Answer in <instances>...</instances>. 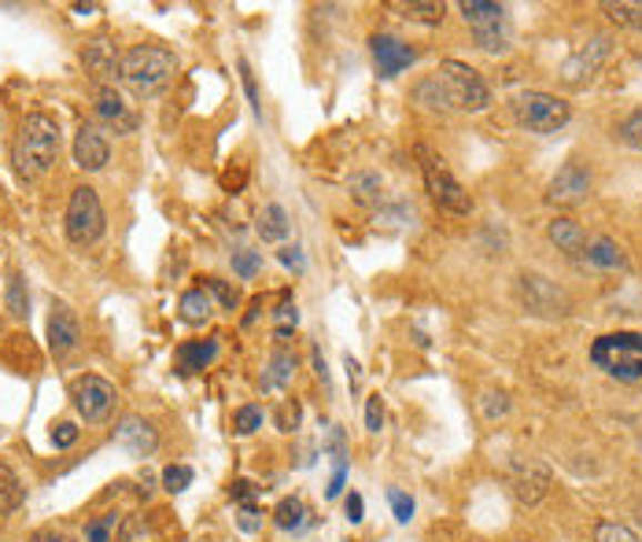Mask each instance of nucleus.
I'll list each match as a JSON object with an SVG mask.
<instances>
[{"mask_svg": "<svg viewBox=\"0 0 642 542\" xmlns=\"http://www.w3.org/2000/svg\"><path fill=\"white\" fill-rule=\"evenodd\" d=\"M60 144H63V133H60V122H56L52 114H44V111L27 114L19 126V137H16V152H11L16 170L27 181L44 178L56 167Z\"/></svg>", "mask_w": 642, "mask_h": 542, "instance_id": "obj_1", "label": "nucleus"}, {"mask_svg": "<svg viewBox=\"0 0 642 542\" xmlns=\"http://www.w3.org/2000/svg\"><path fill=\"white\" fill-rule=\"evenodd\" d=\"M421 89L435 92V103H440V108H454V111H484L491 103L488 82L480 78V71H473V67L462 60H443L440 71H435Z\"/></svg>", "mask_w": 642, "mask_h": 542, "instance_id": "obj_2", "label": "nucleus"}, {"mask_svg": "<svg viewBox=\"0 0 642 542\" xmlns=\"http://www.w3.org/2000/svg\"><path fill=\"white\" fill-rule=\"evenodd\" d=\"M174 74H178V56L163 49V44H133V49L122 56V67H119V78L137 97L163 92Z\"/></svg>", "mask_w": 642, "mask_h": 542, "instance_id": "obj_3", "label": "nucleus"}, {"mask_svg": "<svg viewBox=\"0 0 642 542\" xmlns=\"http://www.w3.org/2000/svg\"><path fill=\"white\" fill-rule=\"evenodd\" d=\"M591 362L616 380H642V332H605L591 343Z\"/></svg>", "mask_w": 642, "mask_h": 542, "instance_id": "obj_4", "label": "nucleus"}, {"mask_svg": "<svg viewBox=\"0 0 642 542\" xmlns=\"http://www.w3.org/2000/svg\"><path fill=\"white\" fill-rule=\"evenodd\" d=\"M418 159H421V178H425V189L432 200L451 214H473V200H469V192L462 189V181L447 170L443 155L432 152L429 144H418Z\"/></svg>", "mask_w": 642, "mask_h": 542, "instance_id": "obj_5", "label": "nucleus"}, {"mask_svg": "<svg viewBox=\"0 0 642 542\" xmlns=\"http://www.w3.org/2000/svg\"><path fill=\"white\" fill-rule=\"evenodd\" d=\"M462 16L484 52L510 49V22H506V8L502 4H495V0H462Z\"/></svg>", "mask_w": 642, "mask_h": 542, "instance_id": "obj_6", "label": "nucleus"}, {"mask_svg": "<svg viewBox=\"0 0 642 542\" xmlns=\"http://www.w3.org/2000/svg\"><path fill=\"white\" fill-rule=\"evenodd\" d=\"M104 237V207H100L97 189L89 184H78L71 192V203H67V240L78 248L97 244Z\"/></svg>", "mask_w": 642, "mask_h": 542, "instance_id": "obj_7", "label": "nucleus"}, {"mask_svg": "<svg viewBox=\"0 0 642 542\" xmlns=\"http://www.w3.org/2000/svg\"><path fill=\"white\" fill-rule=\"evenodd\" d=\"M513 111H518V122L529 126L532 133H558L561 126L572 119V108L565 100L550 97V92H518L513 97Z\"/></svg>", "mask_w": 642, "mask_h": 542, "instance_id": "obj_8", "label": "nucleus"}, {"mask_svg": "<svg viewBox=\"0 0 642 542\" xmlns=\"http://www.w3.org/2000/svg\"><path fill=\"white\" fill-rule=\"evenodd\" d=\"M518 299L532 314H543V318H565L569 314V295L550 281L543 273H521L518 277Z\"/></svg>", "mask_w": 642, "mask_h": 542, "instance_id": "obj_9", "label": "nucleus"}, {"mask_svg": "<svg viewBox=\"0 0 642 542\" xmlns=\"http://www.w3.org/2000/svg\"><path fill=\"white\" fill-rule=\"evenodd\" d=\"M610 52H613V38H610V33H594V38L583 44V49H576L565 63H561V82H565L569 89L588 86L591 78L599 74V67L610 60Z\"/></svg>", "mask_w": 642, "mask_h": 542, "instance_id": "obj_10", "label": "nucleus"}, {"mask_svg": "<svg viewBox=\"0 0 642 542\" xmlns=\"http://www.w3.org/2000/svg\"><path fill=\"white\" fill-rule=\"evenodd\" d=\"M71 395H74L78 413H82L89 424L104 421L108 413H111V406H114V388L108 384L104 377H97V373L78 377L74 388H71Z\"/></svg>", "mask_w": 642, "mask_h": 542, "instance_id": "obj_11", "label": "nucleus"}, {"mask_svg": "<svg viewBox=\"0 0 642 542\" xmlns=\"http://www.w3.org/2000/svg\"><path fill=\"white\" fill-rule=\"evenodd\" d=\"M108 159H111L108 133L93 122H82V130H78V137H74V163L89 170V174H97V170L108 167Z\"/></svg>", "mask_w": 642, "mask_h": 542, "instance_id": "obj_12", "label": "nucleus"}, {"mask_svg": "<svg viewBox=\"0 0 642 542\" xmlns=\"http://www.w3.org/2000/svg\"><path fill=\"white\" fill-rule=\"evenodd\" d=\"M588 192H591V174H588V167H580V163H565L554 174V181H550V203H561V207H576L588 200Z\"/></svg>", "mask_w": 642, "mask_h": 542, "instance_id": "obj_13", "label": "nucleus"}, {"mask_svg": "<svg viewBox=\"0 0 642 542\" xmlns=\"http://www.w3.org/2000/svg\"><path fill=\"white\" fill-rule=\"evenodd\" d=\"M82 343V325H78V314L67 303H56L52 307V318H49V348L56 359H67V354L78 351Z\"/></svg>", "mask_w": 642, "mask_h": 542, "instance_id": "obj_14", "label": "nucleus"}, {"mask_svg": "<svg viewBox=\"0 0 642 542\" xmlns=\"http://www.w3.org/2000/svg\"><path fill=\"white\" fill-rule=\"evenodd\" d=\"M510 488H513V499L521 505H535L543 502V494L550 491V469L543 461H521L510 476Z\"/></svg>", "mask_w": 642, "mask_h": 542, "instance_id": "obj_15", "label": "nucleus"}, {"mask_svg": "<svg viewBox=\"0 0 642 542\" xmlns=\"http://www.w3.org/2000/svg\"><path fill=\"white\" fill-rule=\"evenodd\" d=\"M370 49H373V60H377V71H381V78L403 74L407 67L418 60V52L399 38H392V33H377V38L370 41Z\"/></svg>", "mask_w": 642, "mask_h": 542, "instance_id": "obj_16", "label": "nucleus"}, {"mask_svg": "<svg viewBox=\"0 0 642 542\" xmlns=\"http://www.w3.org/2000/svg\"><path fill=\"white\" fill-rule=\"evenodd\" d=\"M97 114L111 126L114 133H133L137 130V114L130 111V103H126L111 86H100V92H97Z\"/></svg>", "mask_w": 642, "mask_h": 542, "instance_id": "obj_17", "label": "nucleus"}, {"mask_svg": "<svg viewBox=\"0 0 642 542\" xmlns=\"http://www.w3.org/2000/svg\"><path fill=\"white\" fill-rule=\"evenodd\" d=\"M114 440H119L122 451H130L133 458H144V454H152L156 451V432H152V424L141 421V418H126L119 429H114Z\"/></svg>", "mask_w": 642, "mask_h": 542, "instance_id": "obj_18", "label": "nucleus"}, {"mask_svg": "<svg viewBox=\"0 0 642 542\" xmlns=\"http://www.w3.org/2000/svg\"><path fill=\"white\" fill-rule=\"evenodd\" d=\"M546 237L550 244H558V251H565L569 259L588 255V233H583L580 222H572V218H554V222L546 225Z\"/></svg>", "mask_w": 642, "mask_h": 542, "instance_id": "obj_19", "label": "nucleus"}, {"mask_svg": "<svg viewBox=\"0 0 642 542\" xmlns=\"http://www.w3.org/2000/svg\"><path fill=\"white\" fill-rule=\"evenodd\" d=\"M82 60H86L89 74H93L97 82H108V78L119 74V67H122V60L111 52L108 41H93V44H89V49L82 52Z\"/></svg>", "mask_w": 642, "mask_h": 542, "instance_id": "obj_20", "label": "nucleus"}, {"mask_svg": "<svg viewBox=\"0 0 642 542\" xmlns=\"http://www.w3.org/2000/svg\"><path fill=\"white\" fill-rule=\"evenodd\" d=\"M583 259H588L591 267H599V270H628L624 248L616 244V240H610V237L591 240V244H588V255H583Z\"/></svg>", "mask_w": 642, "mask_h": 542, "instance_id": "obj_21", "label": "nucleus"}, {"mask_svg": "<svg viewBox=\"0 0 642 542\" xmlns=\"http://www.w3.org/2000/svg\"><path fill=\"white\" fill-rule=\"evenodd\" d=\"M218 354V343L214 340H189L178 348V369L181 373H200L203 365H211Z\"/></svg>", "mask_w": 642, "mask_h": 542, "instance_id": "obj_22", "label": "nucleus"}, {"mask_svg": "<svg viewBox=\"0 0 642 542\" xmlns=\"http://www.w3.org/2000/svg\"><path fill=\"white\" fill-rule=\"evenodd\" d=\"M289 214H284V207L281 203H270V207H262V214H259V237L267 240V244H281L284 237H289Z\"/></svg>", "mask_w": 642, "mask_h": 542, "instance_id": "obj_23", "label": "nucleus"}, {"mask_svg": "<svg viewBox=\"0 0 642 542\" xmlns=\"http://www.w3.org/2000/svg\"><path fill=\"white\" fill-rule=\"evenodd\" d=\"M602 11L616 22V27L642 33V0H605Z\"/></svg>", "mask_w": 642, "mask_h": 542, "instance_id": "obj_24", "label": "nucleus"}, {"mask_svg": "<svg viewBox=\"0 0 642 542\" xmlns=\"http://www.w3.org/2000/svg\"><path fill=\"white\" fill-rule=\"evenodd\" d=\"M181 318L189 321V325H203V321L211 318V295L203 292V288H192V292L181 295Z\"/></svg>", "mask_w": 642, "mask_h": 542, "instance_id": "obj_25", "label": "nucleus"}, {"mask_svg": "<svg viewBox=\"0 0 642 542\" xmlns=\"http://www.w3.org/2000/svg\"><path fill=\"white\" fill-rule=\"evenodd\" d=\"M273 521H278L281 532H300L307 524V505L300 499H284L278 505V513H273Z\"/></svg>", "mask_w": 642, "mask_h": 542, "instance_id": "obj_26", "label": "nucleus"}, {"mask_svg": "<svg viewBox=\"0 0 642 542\" xmlns=\"http://www.w3.org/2000/svg\"><path fill=\"white\" fill-rule=\"evenodd\" d=\"M348 189H351V195H354V200H359L362 207L381 203V178H377V174H351Z\"/></svg>", "mask_w": 642, "mask_h": 542, "instance_id": "obj_27", "label": "nucleus"}, {"mask_svg": "<svg viewBox=\"0 0 642 542\" xmlns=\"http://www.w3.org/2000/svg\"><path fill=\"white\" fill-rule=\"evenodd\" d=\"M8 314L16 321L30 314V295H27V281H22V273L8 277Z\"/></svg>", "mask_w": 642, "mask_h": 542, "instance_id": "obj_28", "label": "nucleus"}, {"mask_svg": "<svg viewBox=\"0 0 642 542\" xmlns=\"http://www.w3.org/2000/svg\"><path fill=\"white\" fill-rule=\"evenodd\" d=\"M395 11H403L407 19L414 22H440L443 19V0H414V4H392Z\"/></svg>", "mask_w": 642, "mask_h": 542, "instance_id": "obj_29", "label": "nucleus"}, {"mask_svg": "<svg viewBox=\"0 0 642 542\" xmlns=\"http://www.w3.org/2000/svg\"><path fill=\"white\" fill-rule=\"evenodd\" d=\"M22 502V488L16 480V472L8 465H0V513H11Z\"/></svg>", "mask_w": 642, "mask_h": 542, "instance_id": "obj_30", "label": "nucleus"}, {"mask_svg": "<svg viewBox=\"0 0 642 542\" xmlns=\"http://www.w3.org/2000/svg\"><path fill=\"white\" fill-rule=\"evenodd\" d=\"M594 542H639V535L628 524L602 521L599 528H594Z\"/></svg>", "mask_w": 642, "mask_h": 542, "instance_id": "obj_31", "label": "nucleus"}, {"mask_svg": "<svg viewBox=\"0 0 642 542\" xmlns=\"http://www.w3.org/2000/svg\"><path fill=\"white\" fill-rule=\"evenodd\" d=\"M270 369H273V373L267 377V388H273V384H289V380H292V369H295V359H292L289 351H278V354H273Z\"/></svg>", "mask_w": 642, "mask_h": 542, "instance_id": "obj_32", "label": "nucleus"}, {"mask_svg": "<svg viewBox=\"0 0 642 542\" xmlns=\"http://www.w3.org/2000/svg\"><path fill=\"white\" fill-rule=\"evenodd\" d=\"M192 483V469L189 465H167L163 469V488L170 491V494H181Z\"/></svg>", "mask_w": 642, "mask_h": 542, "instance_id": "obj_33", "label": "nucleus"}, {"mask_svg": "<svg viewBox=\"0 0 642 542\" xmlns=\"http://www.w3.org/2000/svg\"><path fill=\"white\" fill-rule=\"evenodd\" d=\"M233 429H237L240 435L259 432V429H262V410H259V406H240L237 418H233Z\"/></svg>", "mask_w": 642, "mask_h": 542, "instance_id": "obj_34", "label": "nucleus"}, {"mask_svg": "<svg viewBox=\"0 0 642 542\" xmlns=\"http://www.w3.org/2000/svg\"><path fill=\"white\" fill-rule=\"evenodd\" d=\"M621 141H624L628 148H642V108L632 111V114H628V119L621 122Z\"/></svg>", "mask_w": 642, "mask_h": 542, "instance_id": "obj_35", "label": "nucleus"}, {"mask_svg": "<svg viewBox=\"0 0 642 542\" xmlns=\"http://www.w3.org/2000/svg\"><path fill=\"white\" fill-rule=\"evenodd\" d=\"M208 292H214V295H218V303H222L225 310H237V303H240L237 288H233V284H225L222 277H208Z\"/></svg>", "mask_w": 642, "mask_h": 542, "instance_id": "obj_36", "label": "nucleus"}, {"mask_svg": "<svg viewBox=\"0 0 642 542\" xmlns=\"http://www.w3.org/2000/svg\"><path fill=\"white\" fill-rule=\"evenodd\" d=\"M388 502H392V513L399 524H410V516H414V499L403 491H388Z\"/></svg>", "mask_w": 642, "mask_h": 542, "instance_id": "obj_37", "label": "nucleus"}, {"mask_svg": "<svg viewBox=\"0 0 642 542\" xmlns=\"http://www.w3.org/2000/svg\"><path fill=\"white\" fill-rule=\"evenodd\" d=\"M233 270L240 277H255L262 270V255H259V251H237V255H233Z\"/></svg>", "mask_w": 642, "mask_h": 542, "instance_id": "obj_38", "label": "nucleus"}, {"mask_svg": "<svg viewBox=\"0 0 642 542\" xmlns=\"http://www.w3.org/2000/svg\"><path fill=\"white\" fill-rule=\"evenodd\" d=\"M480 406H484V418L495 421V418H502V413L510 410V399H506V391H488Z\"/></svg>", "mask_w": 642, "mask_h": 542, "instance_id": "obj_39", "label": "nucleus"}, {"mask_svg": "<svg viewBox=\"0 0 642 542\" xmlns=\"http://www.w3.org/2000/svg\"><path fill=\"white\" fill-rule=\"evenodd\" d=\"M365 429H370V432H381V429H384V402H381V395L365 399Z\"/></svg>", "mask_w": 642, "mask_h": 542, "instance_id": "obj_40", "label": "nucleus"}, {"mask_svg": "<svg viewBox=\"0 0 642 542\" xmlns=\"http://www.w3.org/2000/svg\"><path fill=\"white\" fill-rule=\"evenodd\" d=\"M52 443L60 446V451H67V446H74V443H78V429H74L71 421L56 424V432H52Z\"/></svg>", "mask_w": 642, "mask_h": 542, "instance_id": "obj_41", "label": "nucleus"}, {"mask_svg": "<svg viewBox=\"0 0 642 542\" xmlns=\"http://www.w3.org/2000/svg\"><path fill=\"white\" fill-rule=\"evenodd\" d=\"M111 528H114V516H100V521H93V524L86 528V539L89 542H108Z\"/></svg>", "mask_w": 642, "mask_h": 542, "instance_id": "obj_42", "label": "nucleus"}, {"mask_svg": "<svg viewBox=\"0 0 642 542\" xmlns=\"http://www.w3.org/2000/svg\"><path fill=\"white\" fill-rule=\"evenodd\" d=\"M240 78H244V89H248V100H251V108H262L259 103V89H255V74H251V67L248 63H240Z\"/></svg>", "mask_w": 642, "mask_h": 542, "instance_id": "obj_43", "label": "nucleus"}, {"mask_svg": "<svg viewBox=\"0 0 642 542\" xmlns=\"http://www.w3.org/2000/svg\"><path fill=\"white\" fill-rule=\"evenodd\" d=\"M343 510H348V521H351V524H359V521H362V513H365L362 494H348V502H343Z\"/></svg>", "mask_w": 642, "mask_h": 542, "instance_id": "obj_44", "label": "nucleus"}, {"mask_svg": "<svg viewBox=\"0 0 642 542\" xmlns=\"http://www.w3.org/2000/svg\"><path fill=\"white\" fill-rule=\"evenodd\" d=\"M278 259H281L289 270H295V273L303 270V255H300V248H281V251H278Z\"/></svg>", "mask_w": 642, "mask_h": 542, "instance_id": "obj_45", "label": "nucleus"}, {"mask_svg": "<svg viewBox=\"0 0 642 542\" xmlns=\"http://www.w3.org/2000/svg\"><path fill=\"white\" fill-rule=\"evenodd\" d=\"M343 480H348V465H343V458H340V465H337V472H332V483H329V499H337V494L343 491Z\"/></svg>", "mask_w": 642, "mask_h": 542, "instance_id": "obj_46", "label": "nucleus"}, {"mask_svg": "<svg viewBox=\"0 0 642 542\" xmlns=\"http://www.w3.org/2000/svg\"><path fill=\"white\" fill-rule=\"evenodd\" d=\"M240 528H244V532H255V528H259V510H255V505H244V510H240Z\"/></svg>", "mask_w": 642, "mask_h": 542, "instance_id": "obj_47", "label": "nucleus"}, {"mask_svg": "<svg viewBox=\"0 0 642 542\" xmlns=\"http://www.w3.org/2000/svg\"><path fill=\"white\" fill-rule=\"evenodd\" d=\"M295 421H300V406H289V402H284V406H281V429L292 432Z\"/></svg>", "mask_w": 642, "mask_h": 542, "instance_id": "obj_48", "label": "nucleus"}, {"mask_svg": "<svg viewBox=\"0 0 642 542\" xmlns=\"http://www.w3.org/2000/svg\"><path fill=\"white\" fill-rule=\"evenodd\" d=\"M233 499H240V502H248V499H251V483H244V480H237V483H233Z\"/></svg>", "mask_w": 642, "mask_h": 542, "instance_id": "obj_49", "label": "nucleus"}, {"mask_svg": "<svg viewBox=\"0 0 642 542\" xmlns=\"http://www.w3.org/2000/svg\"><path fill=\"white\" fill-rule=\"evenodd\" d=\"M33 542H67V539L56 532H41V535H33Z\"/></svg>", "mask_w": 642, "mask_h": 542, "instance_id": "obj_50", "label": "nucleus"}, {"mask_svg": "<svg viewBox=\"0 0 642 542\" xmlns=\"http://www.w3.org/2000/svg\"><path fill=\"white\" fill-rule=\"evenodd\" d=\"M259 310H262V299H255V303H251V314L244 318V325H251V321L259 318Z\"/></svg>", "mask_w": 642, "mask_h": 542, "instance_id": "obj_51", "label": "nucleus"}]
</instances>
